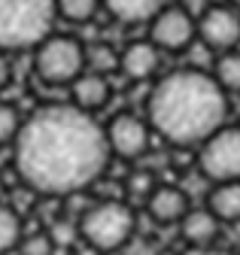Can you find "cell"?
<instances>
[{
  "instance_id": "cell-6",
  "label": "cell",
  "mask_w": 240,
  "mask_h": 255,
  "mask_svg": "<svg viewBox=\"0 0 240 255\" xmlns=\"http://www.w3.org/2000/svg\"><path fill=\"white\" fill-rule=\"evenodd\" d=\"M198 170L210 185L240 182V125H222L198 146Z\"/></svg>"
},
{
  "instance_id": "cell-2",
  "label": "cell",
  "mask_w": 240,
  "mask_h": 255,
  "mask_svg": "<svg viewBox=\"0 0 240 255\" xmlns=\"http://www.w3.org/2000/svg\"><path fill=\"white\" fill-rule=\"evenodd\" d=\"M146 122L170 146L198 149L228 125V94L210 70L179 67L152 85L146 98Z\"/></svg>"
},
{
  "instance_id": "cell-12",
  "label": "cell",
  "mask_w": 240,
  "mask_h": 255,
  "mask_svg": "<svg viewBox=\"0 0 240 255\" xmlns=\"http://www.w3.org/2000/svg\"><path fill=\"white\" fill-rule=\"evenodd\" d=\"M222 231V222L210 213L207 207H192L183 222H179V234L189 243V249H204V246H216V237Z\"/></svg>"
},
{
  "instance_id": "cell-15",
  "label": "cell",
  "mask_w": 240,
  "mask_h": 255,
  "mask_svg": "<svg viewBox=\"0 0 240 255\" xmlns=\"http://www.w3.org/2000/svg\"><path fill=\"white\" fill-rule=\"evenodd\" d=\"M222 225L225 222H240V182H219L207 191V204Z\"/></svg>"
},
{
  "instance_id": "cell-21",
  "label": "cell",
  "mask_w": 240,
  "mask_h": 255,
  "mask_svg": "<svg viewBox=\"0 0 240 255\" xmlns=\"http://www.w3.org/2000/svg\"><path fill=\"white\" fill-rule=\"evenodd\" d=\"M21 125H24V119L12 104H0V143H15Z\"/></svg>"
},
{
  "instance_id": "cell-3",
  "label": "cell",
  "mask_w": 240,
  "mask_h": 255,
  "mask_svg": "<svg viewBox=\"0 0 240 255\" xmlns=\"http://www.w3.org/2000/svg\"><path fill=\"white\" fill-rule=\"evenodd\" d=\"M55 21V0H0V49H37Z\"/></svg>"
},
{
  "instance_id": "cell-5",
  "label": "cell",
  "mask_w": 240,
  "mask_h": 255,
  "mask_svg": "<svg viewBox=\"0 0 240 255\" xmlns=\"http://www.w3.org/2000/svg\"><path fill=\"white\" fill-rule=\"evenodd\" d=\"M34 70L46 85H70L85 73V46L67 34H49L34 49Z\"/></svg>"
},
{
  "instance_id": "cell-13",
  "label": "cell",
  "mask_w": 240,
  "mask_h": 255,
  "mask_svg": "<svg viewBox=\"0 0 240 255\" xmlns=\"http://www.w3.org/2000/svg\"><path fill=\"white\" fill-rule=\"evenodd\" d=\"M110 91L113 88H110L107 76L85 70L82 76H76L70 82V98H73L70 104L79 107V110H85V113H95V110H104L110 104Z\"/></svg>"
},
{
  "instance_id": "cell-17",
  "label": "cell",
  "mask_w": 240,
  "mask_h": 255,
  "mask_svg": "<svg viewBox=\"0 0 240 255\" xmlns=\"http://www.w3.org/2000/svg\"><path fill=\"white\" fill-rule=\"evenodd\" d=\"M21 237L24 234H21V216H18V210L0 201V255L18 249Z\"/></svg>"
},
{
  "instance_id": "cell-7",
  "label": "cell",
  "mask_w": 240,
  "mask_h": 255,
  "mask_svg": "<svg viewBox=\"0 0 240 255\" xmlns=\"http://www.w3.org/2000/svg\"><path fill=\"white\" fill-rule=\"evenodd\" d=\"M198 40V18L183 3H167L149 21V43L161 55H186V49Z\"/></svg>"
},
{
  "instance_id": "cell-8",
  "label": "cell",
  "mask_w": 240,
  "mask_h": 255,
  "mask_svg": "<svg viewBox=\"0 0 240 255\" xmlns=\"http://www.w3.org/2000/svg\"><path fill=\"white\" fill-rule=\"evenodd\" d=\"M198 43L213 55L240 49V9L231 3H207L198 15Z\"/></svg>"
},
{
  "instance_id": "cell-20",
  "label": "cell",
  "mask_w": 240,
  "mask_h": 255,
  "mask_svg": "<svg viewBox=\"0 0 240 255\" xmlns=\"http://www.w3.org/2000/svg\"><path fill=\"white\" fill-rule=\"evenodd\" d=\"M49 240L55 249H73L76 246V237H79V225H76V219L64 216V219H52L49 222Z\"/></svg>"
},
{
  "instance_id": "cell-4",
  "label": "cell",
  "mask_w": 240,
  "mask_h": 255,
  "mask_svg": "<svg viewBox=\"0 0 240 255\" xmlns=\"http://www.w3.org/2000/svg\"><path fill=\"white\" fill-rule=\"evenodd\" d=\"M76 225H79L82 243L107 255V252H119L137 234V216L125 201L104 198L88 204V210L76 219Z\"/></svg>"
},
{
  "instance_id": "cell-27",
  "label": "cell",
  "mask_w": 240,
  "mask_h": 255,
  "mask_svg": "<svg viewBox=\"0 0 240 255\" xmlns=\"http://www.w3.org/2000/svg\"><path fill=\"white\" fill-rule=\"evenodd\" d=\"M73 255H104V252H98L95 246H88V243H79V246H73Z\"/></svg>"
},
{
  "instance_id": "cell-29",
  "label": "cell",
  "mask_w": 240,
  "mask_h": 255,
  "mask_svg": "<svg viewBox=\"0 0 240 255\" xmlns=\"http://www.w3.org/2000/svg\"><path fill=\"white\" fill-rule=\"evenodd\" d=\"M0 198H3V179H0Z\"/></svg>"
},
{
  "instance_id": "cell-10",
  "label": "cell",
  "mask_w": 240,
  "mask_h": 255,
  "mask_svg": "<svg viewBox=\"0 0 240 255\" xmlns=\"http://www.w3.org/2000/svg\"><path fill=\"white\" fill-rule=\"evenodd\" d=\"M189 210V191L179 185H155L152 195L146 198V213L158 225H179Z\"/></svg>"
},
{
  "instance_id": "cell-28",
  "label": "cell",
  "mask_w": 240,
  "mask_h": 255,
  "mask_svg": "<svg viewBox=\"0 0 240 255\" xmlns=\"http://www.w3.org/2000/svg\"><path fill=\"white\" fill-rule=\"evenodd\" d=\"M231 6H234V9H240V0H231Z\"/></svg>"
},
{
  "instance_id": "cell-23",
  "label": "cell",
  "mask_w": 240,
  "mask_h": 255,
  "mask_svg": "<svg viewBox=\"0 0 240 255\" xmlns=\"http://www.w3.org/2000/svg\"><path fill=\"white\" fill-rule=\"evenodd\" d=\"M119 255H158V246L152 240H146L140 234H134L122 249H119Z\"/></svg>"
},
{
  "instance_id": "cell-24",
  "label": "cell",
  "mask_w": 240,
  "mask_h": 255,
  "mask_svg": "<svg viewBox=\"0 0 240 255\" xmlns=\"http://www.w3.org/2000/svg\"><path fill=\"white\" fill-rule=\"evenodd\" d=\"M152 188H155V182H152V176H149V173H134L131 176V191H134V195L137 198H149V195H152Z\"/></svg>"
},
{
  "instance_id": "cell-18",
  "label": "cell",
  "mask_w": 240,
  "mask_h": 255,
  "mask_svg": "<svg viewBox=\"0 0 240 255\" xmlns=\"http://www.w3.org/2000/svg\"><path fill=\"white\" fill-rule=\"evenodd\" d=\"M85 70H92V73H113L119 70V55L113 46L107 43H92V46H85Z\"/></svg>"
},
{
  "instance_id": "cell-22",
  "label": "cell",
  "mask_w": 240,
  "mask_h": 255,
  "mask_svg": "<svg viewBox=\"0 0 240 255\" xmlns=\"http://www.w3.org/2000/svg\"><path fill=\"white\" fill-rule=\"evenodd\" d=\"M18 249H21V255H52V252H55L49 234H31V237H21Z\"/></svg>"
},
{
  "instance_id": "cell-19",
  "label": "cell",
  "mask_w": 240,
  "mask_h": 255,
  "mask_svg": "<svg viewBox=\"0 0 240 255\" xmlns=\"http://www.w3.org/2000/svg\"><path fill=\"white\" fill-rule=\"evenodd\" d=\"M101 9V0H55V15H61L73 24L92 21Z\"/></svg>"
},
{
  "instance_id": "cell-25",
  "label": "cell",
  "mask_w": 240,
  "mask_h": 255,
  "mask_svg": "<svg viewBox=\"0 0 240 255\" xmlns=\"http://www.w3.org/2000/svg\"><path fill=\"white\" fill-rule=\"evenodd\" d=\"M183 255H234V252L219 249V246H204V249H186Z\"/></svg>"
},
{
  "instance_id": "cell-14",
  "label": "cell",
  "mask_w": 240,
  "mask_h": 255,
  "mask_svg": "<svg viewBox=\"0 0 240 255\" xmlns=\"http://www.w3.org/2000/svg\"><path fill=\"white\" fill-rule=\"evenodd\" d=\"M101 3L122 24H149L170 0H101Z\"/></svg>"
},
{
  "instance_id": "cell-26",
  "label": "cell",
  "mask_w": 240,
  "mask_h": 255,
  "mask_svg": "<svg viewBox=\"0 0 240 255\" xmlns=\"http://www.w3.org/2000/svg\"><path fill=\"white\" fill-rule=\"evenodd\" d=\"M9 82V61H6V52L0 49V88H6Z\"/></svg>"
},
{
  "instance_id": "cell-11",
  "label": "cell",
  "mask_w": 240,
  "mask_h": 255,
  "mask_svg": "<svg viewBox=\"0 0 240 255\" xmlns=\"http://www.w3.org/2000/svg\"><path fill=\"white\" fill-rule=\"evenodd\" d=\"M158 67H161V52L149 40H134V43L125 46L122 55H119V70L134 82H143L149 76H155Z\"/></svg>"
},
{
  "instance_id": "cell-9",
  "label": "cell",
  "mask_w": 240,
  "mask_h": 255,
  "mask_svg": "<svg viewBox=\"0 0 240 255\" xmlns=\"http://www.w3.org/2000/svg\"><path fill=\"white\" fill-rule=\"evenodd\" d=\"M104 134H107L110 155H119V158H128L131 161V158L146 155L149 140H152V128L137 113H119V116L110 119Z\"/></svg>"
},
{
  "instance_id": "cell-1",
  "label": "cell",
  "mask_w": 240,
  "mask_h": 255,
  "mask_svg": "<svg viewBox=\"0 0 240 255\" xmlns=\"http://www.w3.org/2000/svg\"><path fill=\"white\" fill-rule=\"evenodd\" d=\"M12 164L37 195L70 198L95 185L107 170V134L95 113L73 104H46L24 119L12 143Z\"/></svg>"
},
{
  "instance_id": "cell-16",
  "label": "cell",
  "mask_w": 240,
  "mask_h": 255,
  "mask_svg": "<svg viewBox=\"0 0 240 255\" xmlns=\"http://www.w3.org/2000/svg\"><path fill=\"white\" fill-rule=\"evenodd\" d=\"M210 76L219 82V88L225 94H240V49H231V52L216 55L213 73H210Z\"/></svg>"
}]
</instances>
